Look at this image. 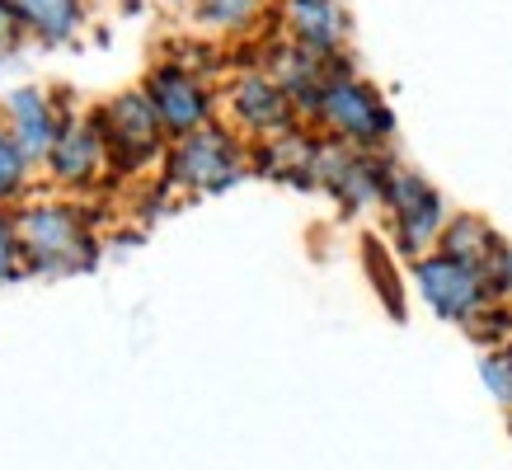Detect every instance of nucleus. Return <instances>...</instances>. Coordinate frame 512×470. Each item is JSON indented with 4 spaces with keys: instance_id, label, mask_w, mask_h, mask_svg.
<instances>
[{
    "instance_id": "nucleus-19",
    "label": "nucleus",
    "mask_w": 512,
    "mask_h": 470,
    "mask_svg": "<svg viewBox=\"0 0 512 470\" xmlns=\"http://www.w3.org/2000/svg\"><path fill=\"white\" fill-rule=\"evenodd\" d=\"M5 33H10V5L0 0V38H5Z\"/></svg>"
},
{
    "instance_id": "nucleus-8",
    "label": "nucleus",
    "mask_w": 512,
    "mask_h": 470,
    "mask_svg": "<svg viewBox=\"0 0 512 470\" xmlns=\"http://www.w3.org/2000/svg\"><path fill=\"white\" fill-rule=\"evenodd\" d=\"M231 113H235V123L259 132V137H282L287 123H292V99H287V90H282L278 80L245 76L231 90Z\"/></svg>"
},
{
    "instance_id": "nucleus-7",
    "label": "nucleus",
    "mask_w": 512,
    "mask_h": 470,
    "mask_svg": "<svg viewBox=\"0 0 512 470\" xmlns=\"http://www.w3.org/2000/svg\"><path fill=\"white\" fill-rule=\"evenodd\" d=\"M146 99L156 104L160 123L170 127V132H179V137L207 127V113H212L207 109V90L188 76L184 66H160V71H151V80H146Z\"/></svg>"
},
{
    "instance_id": "nucleus-15",
    "label": "nucleus",
    "mask_w": 512,
    "mask_h": 470,
    "mask_svg": "<svg viewBox=\"0 0 512 470\" xmlns=\"http://www.w3.org/2000/svg\"><path fill=\"white\" fill-rule=\"evenodd\" d=\"M198 10H202V19L217 24V29H240V24H249V15L259 10V0H202Z\"/></svg>"
},
{
    "instance_id": "nucleus-9",
    "label": "nucleus",
    "mask_w": 512,
    "mask_h": 470,
    "mask_svg": "<svg viewBox=\"0 0 512 470\" xmlns=\"http://www.w3.org/2000/svg\"><path fill=\"white\" fill-rule=\"evenodd\" d=\"M287 19H292L296 47H306L315 57H329V52L343 43L339 0H292V5H287Z\"/></svg>"
},
{
    "instance_id": "nucleus-11",
    "label": "nucleus",
    "mask_w": 512,
    "mask_h": 470,
    "mask_svg": "<svg viewBox=\"0 0 512 470\" xmlns=\"http://www.w3.org/2000/svg\"><path fill=\"white\" fill-rule=\"evenodd\" d=\"M10 123H15V141L24 146V156H52L57 146V123H52V104L43 90H15L10 94Z\"/></svg>"
},
{
    "instance_id": "nucleus-4",
    "label": "nucleus",
    "mask_w": 512,
    "mask_h": 470,
    "mask_svg": "<svg viewBox=\"0 0 512 470\" xmlns=\"http://www.w3.org/2000/svg\"><path fill=\"white\" fill-rule=\"evenodd\" d=\"M240 170H245V156H240L231 132H221V127L188 132L170 156V184L198 188V193H217V188L235 184Z\"/></svg>"
},
{
    "instance_id": "nucleus-1",
    "label": "nucleus",
    "mask_w": 512,
    "mask_h": 470,
    "mask_svg": "<svg viewBox=\"0 0 512 470\" xmlns=\"http://www.w3.org/2000/svg\"><path fill=\"white\" fill-rule=\"evenodd\" d=\"M414 282H419V297L428 301L442 320H456V325H475L498 301L489 273L461 264V259H451V254H442V250L414 259Z\"/></svg>"
},
{
    "instance_id": "nucleus-3",
    "label": "nucleus",
    "mask_w": 512,
    "mask_h": 470,
    "mask_svg": "<svg viewBox=\"0 0 512 470\" xmlns=\"http://www.w3.org/2000/svg\"><path fill=\"white\" fill-rule=\"evenodd\" d=\"M315 118L334 132L339 141H353V151L362 146H376V141L390 137V109L381 104V94L367 90L362 80L334 76L315 99Z\"/></svg>"
},
{
    "instance_id": "nucleus-5",
    "label": "nucleus",
    "mask_w": 512,
    "mask_h": 470,
    "mask_svg": "<svg viewBox=\"0 0 512 470\" xmlns=\"http://www.w3.org/2000/svg\"><path fill=\"white\" fill-rule=\"evenodd\" d=\"M15 231H19V250L29 254L38 268H66L85 254L80 221L66 207H29L15 221Z\"/></svg>"
},
{
    "instance_id": "nucleus-16",
    "label": "nucleus",
    "mask_w": 512,
    "mask_h": 470,
    "mask_svg": "<svg viewBox=\"0 0 512 470\" xmlns=\"http://www.w3.org/2000/svg\"><path fill=\"white\" fill-rule=\"evenodd\" d=\"M24 146L15 141V132H5L0 127V198H10L19 188V179H24Z\"/></svg>"
},
{
    "instance_id": "nucleus-18",
    "label": "nucleus",
    "mask_w": 512,
    "mask_h": 470,
    "mask_svg": "<svg viewBox=\"0 0 512 470\" xmlns=\"http://www.w3.org/2000/svg\"><path fill=\"white\" fill-rule=\"evenodd\" d=\"M489 282H494L498 301H512V250H508V245H503V254H498V264H494V273H489Z\"/></svg>"
},
{
    "instance_id": "nucleus-10",
    "label": "nucleus",
    "mask_w": 512,
    "mask_h": 470,
    "mask_svg": "<svg viewBox=\"0 0 512 470\" xmlns=\"http://www.w3.org/2000/svg\"><path fill=\"white\" fill-rule=\"evenodd\" d=\"M437 250L451 254V259H461V264L480 268V273H494L498 254H503V240L494 235V226L480 217H451L442 240H437Z\"/></svg>"
},
{
    "instance_id": "nucleus-13",
    "label": "nucleus",
    "mask_w": 512,
    "mask_h": 470,
    "mask_svg": "<svg viewBox=\"0 0 512 470\" xmlns=\"http://www.w3.org/2000/svg\"><path fill=\"white\" fill-rule=\"evenodd\" d=\"M33 29H43L47 38H66L80 19V0H10Z\"/></svg>"
},
{
    "instance_id": "nucleus-14",
    "label": "nucleus",
    "mask_w": 512,
    "mask_h": 470,
    "mask_svg": "<svg viewBox=\"0 0 512 470\" xmlns=\"http://www.w3.org/2000/svg\"><path fill=\"white\" fill-rule=\"evenodd\" d=\"M484 386L494 395L503 409H512V344L494 348L489 358H484Z\"/></svg>"
},
{
    "instance_id": "nucleus-2",
    "label": "nucleus",
    "mask_w": 512,
    "mask_h": 470,
    "mask_svg": "<svg viewBox=\"0 0 512 470\" xmlns=\"http://www.w3.org/2000/svg\"><path fill=\"white\" fill-rule=\"evenodd\" d=\"M381 203L390 212V231H395V245H400L409 259H423L433 254V245L442 240L447 231V207L437 198V188L419 174H404V170H390L386 179V193Z\"/></svg>"
},
{
    "instance_id": "nucleus-6",
    "label": "nucleus",
    "mask_w": 512,
    "mask_h": 470,
    "mask_svg": "<svg viewBox=\"0 0 512 470\" xmlns=\"http://www.w3.org/2000/svg\"><path fill=\"white\" fill-rule=\"evenodd\" d=\"M104 127H109V137H104V146H109L113 156H118V165H146V160H156L160 151V113L156 104L146 99V90L141 94H123V99H113L109 113H104Z\"/></svg>"
},
{
    "instance_id": "nucleus-17",
    "label": "nucleus",
    "mask_w": 512,
    "mask_h": 470,
    "mask_svg": "<svg viewBox=\"0 0 512 470\" xmlns=\"http://www.w3.org/2000/svg\"><path fill=\"white\" fill-rule=\"evenodd\" d=\"M15 254H19V231L0 217V278H10V273H15Z\"/></svg>"
},
{
    "instance_id": "nucleus-12",
    "label": "nucleus",
    "mask_w": 512,
    "mask_h": 470,
    "mask_svg": "<svg viewBox=\"0 0 512 470\" xmlns=\"http://www.w3.org/2000/svg\"><path fill=\"white\" fill-rule=\"evenodd\" d=\"M99 156H104V137H99V127L71 123V127H62V137H57V146H52V156H47V160H52L57 179L80 184V179H90V174H94Z\"/></svg>"
}]
</instances>
